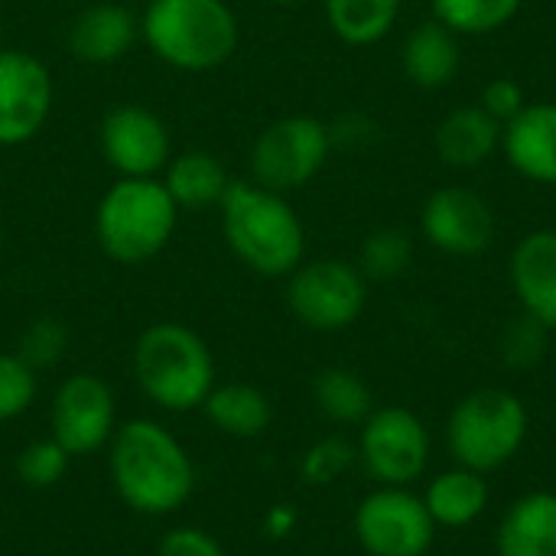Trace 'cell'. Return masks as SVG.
Wrapping results in <instances>:
<instances>
[{
	"mask_svg": "<svg viewBox=\"0 0 556 556\" xmlns=\"http://www.w3.org/2000/svg\"><path fill=\"white\" fill-rule=\"evenodd\" d=\"M179 208L163 179L121 176L98 202L94 235L101 251L117 264H147L173 238Z\"/></svg>",
	"mask_w": 556,
	"mask_h": 556,
	"instance_id": "5b68a950",
	"label": "cell"
},
{
	"mask_svg": "<svg viewBox=\"0 0 556 556\" xmlns=\"http://www.w3.org/2000/svg\"><path fill=\"white\" fill-rule=\"evenodd\" d=\"M404 0H323L329 29L349 46L381 42L401 16Z\"/></svg>",
	"mask_w": 556,
	"mask_h": 556,
	"instance_id": "cb8c5ba5",
	"label": "cell"
},
{
	"mask_svg": "<svg viewBox=\"0 0 556 556\" xmlns=\"http://www.w3.org/2000/svg\"><path fill=\"white\" fill-rule=\"evenodd\" d=\"M495 556H556V492H525L505 508Z\"/></svg>",
	"mask_w": 556,
	"mask_h": 556,
	"instance_id": "ac0fdd59",
	"label": "cell"
},
{
	"mask_svg": "<svg viewBox=\"0 0 556 556\" xmlns=\"http://www.w3.org/2000/svg\"><path fill=\"white\" fill-rule=\"evenodd\" d=\"M52 440L68 450V456H88L111 443L117 430V404L111 388L94 375H72L59 384L49 410Z\"/></svg>",
	"mask_w": 556,
	"mask_h": 556,
	"instance_id": "4fadbf2b",
	"label": "cell"
},
{
	"mask_svg": "<svg viewBox=\"0 0 556 556\" xmlns=\"http://www.w3.org/2000/svg\"><path fill=\"white\" fill-rule=\"evenodd\" d=\"M508 280L521 313L556 329V228H538L515 244Z\"/></svg>",
	"mask_w": 556,
	"mask_h": 556,
	"instance_id": "9a60e30c",
	"label": "cell"
},
{
	"mask_svg": "<svg viewBox=\"0 0 556 556\" xmlns=\"http://www.w3.org/2000/svg\"><path fill=\"white\" fill-rule=\"evenodd\" d=\"M355 456L378 485L410 489L430 469V430L407 407H375L362 424Z\"/></svg>",
	"mask_w": 556,
	"mask_h": 556,
	"instance_id": "9c48e42d",
	"label": "cell"
},
{
	"mask_svg": "<svg viewBox=\"0 0 556 556\" xmlns=\"http://www.w3.org/2000/svg\"><path fill=\"white\" fill-rule=\"evenodd\" d=\"M508 166L538 186H556V101H528L502 130Z\"/></svg>",
	"mask_w": 556,
	"mask_h": 556,
	"instance_id": "2e32d148",
	"label": "cell"
},
{
	"mask_svg": "<svg viewBox=\"0 0 556 556\" xmlns=\"http://www.w3.org/2000/svg\"><path fill=\"white\" fill-rule=\"evenodd\" d=\"M414 261V241L401 228H378L362 241L358 270L365 280H397Z\"/></svg>",
	"mask_w": 556,
	"mask_h": 556,
	"instance_id": "4316f807",
	"label": "cell"
},
{
	"mask_svg": "<svg viewBox=\"0 0 556 556\" xmlns=\"http://www.w3.org/2000/svg\"><path fill=\"white\" fill-rule=\"evenodd\" d=\"M108 463L121 502L137 515H173L195 489V466L186 446L147 417L114 430Z\"/></svg>",
	"mask_w": 556,
	"mask_h": 556,
	"instance_id": "6da1fadb",
	"label": "cell"
},
{
	"mask_svg": "<svg viewBox=\"0 0 556 556\" xmlns=\"http://www.w3.org/2000/svg\"><path fill=\"white\" fill-rule=\"evenodd\" d=\"M222 235L231 254L261 277H290L306 254V228L283 192L231 182L222 205Z\"/></svg>",
	"mask_w": 556,
	"mask_h": 556,
	"instance_id": "7a4b0ae2",
	"label": "cell"
},
{
	"mask_svg": "<svg viewBox=\"0 0 556 556\" xmlns=\"http://www.w3.org/2000/svg\"><path fill=\"white\" fill-rule=\"evenodd\" d=\"M140 33L137 16L121 3H94L81 10L68 29V49L88 65H111L124 59Z\"/></svg>",
	"mask_w": 556,
	"mask_h": 556,
	"instance_id": "d6986e66",
	"label": "cell"
},
{
	"mask_svg": "<svg viewBox=\"0 0 556 556\" xmlns=\"http://www.w3.org/2000/svg\"><path fill=\"white\" fill-rule=\"evenodd\" d=\"M55 85L42 59L0 49V147L33 140L52 114Z\"/></svg>",
	"mask_w": 556,
	"mask_h": 556,
	"instance_id": "7c38bea8",
	"label": "cell"
},
{
	"mask_svg": "<svg viewBox=\"0 0 556 556\" xmlns=\"http://www.w3.org/2000/svg\"><path fill=\"white\" fill-rule=\"evenodd\" d=\"M101 153L127 179H147L173 160V140L163 117L143 104H117L101 121Z\"/></svg>",
	"mask_w": 556,
	"mask_h": 556,
	"instance_id": "5bb4252c",
	"label": "cell"
},
{
	"mask_svg": "<svg viewBox=\"0 0 556 556\" xmlns=\"http://www.w3.org/2000/svg\"><path fill=\"white\" fill-rule=\"evenodd\" d=\"M267 3H274V7H296V3H303V0H267Z\"/></svg>",
	"mask_w": 556,
	"mask_h": 556,
	"instance_id": "8d00e7d4",
	"label": "cell"
},
{
	"mask_svg": "<svg viewBox=\"0 0 556 556\" xmlns=\"http://www.w3.org/2000/svg\"><path fill=\"white\" fill-rule=\"evenodd\" d=\"M528 433V404L505 388H479L446 417V450L453 466H466L482 476L505 469L525 450Z\"/></svg>",
	"mask_w": 556,
	"mask_h": 556,
	"instance_id": "8992f818",
	"label": "cell"
},
{
	"mask_svg": "<svg viewBox=\"0 0 556 556\" xmlns=\"http://www.w3.org/2000/svg\"><path fill=\"white\" fill-rule=\"evenodd\" d=\"M140 33L153 55L179 72L225 65L241 39L238 13L225 0H150Z\"/></svg>",
	"mask_w": 556,
	"mask_h": 556,
	"instance_id": "3957f363",
	"label": "cell"
},
{
	"mask_svg": "<svg viewBox=\"0 0 556 556\" xmlns=\"http://www.w3.org/2000/svg\"><path fill=\"white\" fill-rule=\"evenodd\" d=\"M293 525H296V511H293L290 505L270 508V511H267V521H264V528H267L270 538H287V534L293 531Z\"/></svg>",
	"mask_w": 556,
	"mask_h": 556,
	"instance_id": "d590c367",
	"label": "cell"
},
{
	"mask_svg": "<svg viewBox=\"0 0 556 556\" xmlns=\"http://www.w3.org/2000/svg\"><path fill=\"white\" fill-rule=\"evenodd\" d=\"M424 505L433 518L437 528L446 531H463L469 525H476L485 508H489V476L472 472L466 466H453L437 472L427 485H424Z\"/></svg>",
	"mask_w": 556,
	"mask_h": 556,
	"instance_id": "44dd1931",
	"label": "cell"
},
{
	"mask_svg": "<svg viewBox=\"0 0 556 556\" xmlns=\"http://www.w3.org/2000/svg\"><path fill=\"white\" fill-rule=\"evenodd\" d=\"M433 20L463 36H492L505 29L525 7V0H430Z\"/></svg>",
	"mask_w": 556,
	"mask_h": 556,
	"instance_id": "484cf974",
	"label": "cell"
},
{
	"mask_svg": "<svg viewBox=\"0 0 556 556\" xmlns=\"http://www.w3.org/2000/svg\"><path fill=\"white\" fill-rule=\"evenodd\" d=\"M547 332L538 319L531 316H518L515 323L505 326L502 339H498V352H502V362L508 368H534L544 362L547 355Z\"/></svg>",
	"mask_w": 556,
	"mask_h": 556,
	"instance_id": "f1b7e54d",
	"label": "cell"
},
{
	"mask_svg": "<svg viewBox=\"0 0 556 556\" xmlns=\"http://www.w3.org/2000/svg\"><path fill=\"white\" fill-rule=\"evenodd\" d=\"M459 65H463L459 36L446 29L440 20L417 23L401 46V68L410 78V85L424 91L446 88L456 78Z\"/></svg>",
	"mask_w": 556,
	"mask_h": 556,
	"instance_id": "ffe728a7",
	"label": "cell"
},
{
	"mask_svg": "<svg viewBox=\"0 0 556 556\" xmlns=\"http://www.w3.org/2000/svg\"><path fill=\"white\" fill-rule=\"evenodd\" d=\"M313 401L319 407L323 417H329L332 424H365L368 414L375 410V397L371 388L365 384L362 375L349 371V368H326L316 375L313 381Z\"/></svg>",
	"mask_w": 556,
	"mask_h": 556,
	"instance_id": "d4e9b609",
	"label": "cell"
},
{
	"mask_svg": "<svg viewBox=\"0 0 556 556\" xmlns=\"http://www.w3.org/2000/svg\"><path fill=\"white\" fill-rule=\"evenodd\" d=\"M332 153L329 124L309 114H290L267 124L251 147V179L274 192L309 186Z\"/></svg>",
	"mask_w": 556,
	"mask_h": 556,
	"instance_id": "52a82bcc",
	"label": "cell"
},
{
	"mask_svg": "<svg viewBox=\"0 0 556 556\" xmlns=\"http://www.w3.org/2000/svg\"><path fill=\"white\" fill-rule=\"evenodd\" d=\"M355 459H358V456H355V446H352V443H345V440H339V437H326V440L313 443V446L303 453V459H300V476H303V482H309V485H332L336 479H342V476L352 469Z\"/></svg>",
	"mask_w": 556,
	"mask_h": 556,
	"instance_id": "f546056e",
	"label": "cell"
},
{
	"mask_svg": "<svg viewBox=\"0 0 556 556\" xmlns=\"http://www.w3.org/2000/svg\"><path fill=\"white\" fill-rule=\"evenodd\" d=\"M375 130H378V127H375L368 117H362V114H349V117H342L339 124L329 127L332 147H336V143H349V140H352V147H362V143L375 140Z\"/></svg>",
	"mask_w": 556,
	"mask_h": 556,
	"instance_id": "e575fe53",
	"label": "cell"
},
{
	"mask_svg": "<svg viewBox=\"0 0 556 556\" xmlns=\"http://www.w3.org/2000/svg\"><path fill=\"white\" fill-rule=\"evenodd\" d=\"M420 235L450 257H479L495 241V212L489 199L466 186L430 192L420 208Z\"/></svg>",
	"mask_w": 556,
	"mask_h": 556,
	"instance_id": "8fae6325",
	"label": "cell"
},
{
	"mask_svg": "<svg viewBox=\"0 0 556 556\" xmlns=\"http://www.w3.org/2000/svg\"><path fill=\"white\" fill-rule=\"evenodd\" d=\"M202 410L215 430H222L225 437H235V440H254L274 420V407H270L267 394L261 388L241 384V381L215 384L212 394L205 397Z\"/></svg>",
	"mask_w": 556,
	"mask_h": 556,
	"instance_id": "603a6c76",
	"label": "cell"
},
{
	"mask_svg": "<svg viewBox=\"0 0 556 556\" xmlns=\"http://www.w3.org/2000/svg\"><path fill=\"white\" fill-rule=\"evenodd\" d=\"M352 531L368 556H427L440 528L414 489L378 485L358 502Z\"/></svg>",
	"mask_w": 556,
	"mask_h": 556,
	"instance_id": "30bf717a",
	"label": "cell"
},
{
	"mask_svg": "<svg viewBox=\"0 0 556 556\" xmlns=\"http://www.w3.org/2000/svg\"><path fill=\"white\" fill-rule=\"evenodd\" d=\"M502 130L482 104H459L440 121L433 147L450 169H476L502 150Z\"/></svg>",
	"mask_w": 556,
	"mask_h": 556,
	"instance_id": "e0dca14e",
	"label": "cell"
},
{
	"mask_svg": "<svg viewBox=\"0 0 556 556\" xmlns=\"http://www.w3.org/2000/svg\"><path fill=\"white\" fill-rule=\"evenodd\" d=\"M65 349H68V332H65V326H62L59 319H52V316H42V319H36L33 326H26V332L20 336L16 355H20L33 371H39V368L55 365V362L65 355Z\"/></svg>",
	"mask_w": 556,
	"mask_h": 556,
	"instance_id": "4dcf8cb0",
	"label": "cell"
},
{
	"mask_svg": "<svg viewBox=\"0 0 556 556\" xmlns=\"http://www.w3.org/2000/svg\"><path fill=\"white\" fill-rule=\"evenodd\" d=\"M36 401V371L20 355H0V424L20 417Z\"/></svg>",
	"mask_w": 556,
	"mask_h": 556,
	"instance_id": "1f68e13d",
	"label": "cell"
},
{
	"mask_svg": "<svg viewBox=\"0 0 556 556\" xmlns=\"http://www.w3.org/2000/svg\"><path fill=\"white\" fill-rule=\"evenodd\" d=\"M68 450L62 443L49 440H36L29 443L20 456H16V476L20 482H26L29 489H52L65 479L68 472Z\"/></svg>",
	"mask_w": 556,
	"mask_h": 556,
	"instance_id": "83f0119b",
	"label": "cell"
},
{
	"mask_svg": "<svg viewBox=\"0 0 556 556\" xmlns=\"http://www.w3.org/2000/svg\"><path fill=\"white\" fill-rule=\"evenodd\" d=\"M368 303V280L358 264L323 257L300 264L287 283L290 313L313 332H342L362 319Z\"/></svg>",
	"mask_w": 556,
	"mask_h": 556,
	"instance_id": "ba28073f",
	"label": "cell"
},
{
	"mask_svg": "<svg viewBox=\"0 0 556 556\" xmlns=\"http://www.w3.org/2000/svg\"><path fill=\"white\" fill-rule=\"evenodd\" d=\"M231 182L235 179L228 176L225 163L205 150H186L173 156L163 176V186L179 212H205L212 205H222Z\"/></svg>",
	"mask_w": 556,
	"mask_h": 556,
	"instance_id": "7402d4cb",
	"label": "cell"
},
{
	"mask_svg": "<svg viewBox=\"0 0 556 556\" xmlns=\"http://www.w3.org/2000/svg\"><path fill=\"white\" fill-rule=\"evenodd\" d=\"M140 391L163 410L186 414L205 404L215 388V358L199 332L182 323L150 326L134 349Z\"/></svg>",
	"mask_w": 556,
	"mask_h": 556,
	"instance_id": "277c9868",
	"label": "cell"
},
{
	"mask_svg": "<svg viewBox=\"0 0 556 556\" xmlns=\"http://www.w3.org/2000/svg\"><path fill=\"white\" fill-rule=\"evenodd\" d=\"M156 556H225V551L202 528H173L169 534H163Z\"/></svg>",
	"mask_w": 556,
	"mask_h": 556,
	"instance_id": "836d02e7",
	"label": "cell"
},
{
	"mask_svg": "<svg viewBox=\"0 0 556 556\" xmlns=\"http://www.w3.org/2000/svg\"><path fill=\"white\" fill-rule=\"evenodd\" d=\"M479 104L498 121V124H508L511 117H518L528 104L525 98V88L515 81V78H492L485 88H482V98Z\"/></svg>",
	"mask_w": 556,
	"mask_h": 556,
	"instance_id": "d6a6232c",
	"label": "cell"
}]
</instances>
